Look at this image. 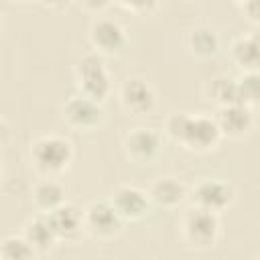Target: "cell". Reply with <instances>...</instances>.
<instances>
[{
	"label": "cell",
	"instance_id": "cell-25",
	"mask_svg": "<svg viewBox=\"0 0 260 260\" xmlns=\"http://www.w3.org/2000/svg\"><path fill=\"white\" fill-rule=\"evenodd\" d=\"M77 2H79V6H83L85 10L98 12V10H104L112 0H77Z\"/></svg>",
	"mask_w": 260,
	"mask_h": 260
},
{
	"label": "cell",
	"instance_id": "cell-18",
	"mask_svg": "<svg viewBox=\"0 0 260 260\" xmlns=\"http://www.w3.org/2000/svg\"><path fill=\"white\" fill-rule=\"evenodd\" d=\"M32 199H35V205L43 213H47V211H53L55 207H59L65 201V191H63V187L59 183L49 179V181H43V183H39L35 187Z\"/></svg>",
	"mask_w": 260,
	"mask_h": 260
},
{
	"label": "cell",
	"instance_id": "cell-9",
	"mask_svg": "<svg viewBox=\"0 0 260 260\" xmlns=\"http://www.w3.org/2000/svg\"><path fill=\"white\" fill-rule=\"evenodd\" d=\"M234 199V191L228 183L221 181H203L195 187L193 191V201L197 207H205L211 211H219L223 207H228Z\"/></svg>",
	"mask_w": 260,
	"mask_h": 260
},
{
	"label": "cell",
	"instance_id": "cell-7",
	"mask_svg": "<svg viewBox=\"0 0 260 260\" xmlns=\"http://www.w3.org/2000/svg\"><path fill=\"white\" fill-rule=\"evenodd\" d=\"M63 118L75 128H93L102 120V110L95 100L87 95L71 98L63 108Z\"/></svg>",
	"mask_w": 260,
	"mask_h": 260
},
{
	"label": "cell",
	"instance_id": "cell-10",
	"mask_svg": "<svg viewBox=\"0 0 260 260\" xmlns=\"http://www.w3.org/2000/svg\"><path fill=\"white\" fill-rule=\"evenodd\" d=\"M120 98H122L124 108L128 112H132V114H146L154 106V91L140 77H130L122 85Z\"/></svg>",
	"mask_w": 260,
	"mask_h": 260
},
{
	"label": "cell",
	"instance_id": "cell-22",
	"mask_svg": "<svg viewBox=\"0 0 260 260\" xmlns=\"http://www.w3.org/2000/svg\"><path fill=\"white\" fill-rule=\"evenodd\" d=\"M189 120L191 116L183 114V112H175L167 118V134L175 140V142H181L183 144V138H185V132L189 128Z\"/></svg>",
	"mask_w": 260,
	"mask_h": 260
},
{
	"label": "cell",
	"instance_id": "cell-17",
	"mask_svg": "<svg viewBox=\"0 0 260 260\" xmlns=\"http://www.w3.org/2000/svg\"><path fill=\"white\" fill-rule=\"evenodd\" d=\"M209 100L217 102L219 106H230V104H244L240 98L238 89V79L230 75H217L209 83Z\"/></svg>",
	"mask_w": 260,
	"mask_h": 260
},
{
	"label": "cell",
	"instance_id": "cell-5",
	"mask_svg": "<svg viewBox=\"0 0 260 260\" xmlns=\"http://www.w3.org/2000/svg\"><path fill=\"white\" fill-rule=\"evenodd\" d=\"M219 138H221V130L215 120L207 116H191L183 144L191 150L201 152V150H209L211 146H215Z\"/></svg>",
	"mask_w": 260,
	"mask_h": 260
},
{
	"label": "cell",
	"instance_id": "cell-21",
	"mask_svg": "<svg viewBox=\"0 0 260 260\" xmlns=\"http://www.w3.org/2000/svg\"><path fill=\"white\" fill-rule=\"evenodd\" d=\"M238 89L246 106L260 104V71H246L238 79Z\"/></svg>",
	"mask_w": 260,
	"mask_h": 260
},
{
	"label": "cell",
	"instance_id": "cell-2",
	"mask_svg": "<svg viewBox=\"0 0 260 260\" xmlns=\"http://www.w3.org/2000/svg\"><path fill=\"white\" fill-rule=\"evenodd\" d=\"M30 156H32L35 167L41 173L53 175V173L63 171L69 165L73 152H71V144L65 138L43 136V138L35 140V144L30 148Z\"/></svg>",
	"mask_w": 260,
	"mask_h": 260
},
{
	"label": "cell",
	"instance_id": "cell-26",
	"mask_svg": "<svg viewBox=\"0 0 260 260\" xmlns=\"http://www.w3.org/2000/svg\"><path fill=\"white\" fill-rule=\"evenodd\" d=\"M39 2L47 8H63L67 4V0H39Z\"/></svg>",
	"mask_w": 260,
	"mask_h": 260
},
{
	"label": "cell",
	"instance_id": "cell-16",
	"mask_svg": "<svg viewBox=\"0 0 260 260\" xmlns=\"http://www.w3.org/2000/svg\"><path fill=\"white\" fill-rule=\"evenodd\" d=\"M234 61L246 71H260V43L250 32L248 37H240L232 45Z\"/></svg>",
	"mask_w": 260,
	"mask_h": 260
},
{
	"label": "cell",
	"instance_id": "cell-4",
	"mask_svg": "<svg viewBox=\"0 0 260 260\" xmlns=\"http://www.w3.org/2000/svg\"><path fill=\"white\" fill-rule=\"evenodd\" d=\"M83 228L95 238H112L122 228V215L112 201H95L83 213Z\"/></svg>",
	"mask_w": 260,
	"mask_h": 260
},
{
	"label": "cell",
	"instance_id": "cell-6",
	"mask_svg": "<svg viewBox=\"0 0 260 260\" xmlns=\"http://www.w3.org/2000/svg\"><path fill=\"white\" fill-rule=\"evenodd\" d=\"M89 39H91V45L102 51V53H118L124 49L126 45V35H124V28L114 22V20H108V18H100L91 24L89 28Z\"/></svg>",
	"mask_w": 260,
	"mask_h": 260
},
{
	"label": "cell",
	"instance_id": "cell-3",
	"mask_svg": "<svg viewBox=\"0 0 260 260\" xmlns=\"http://www.w3.org/2000/svg\"><path fill=\"white\" fill-rule=\"evenodd\" d=\"M183 230H185V238L189 240V244L197 248H211L219 234V221H217L215 211L205 209V207H195L187 213Z\"/></svg>",
	"mask_w": 260,
	"mask_h": 260
},
{
	"label": "cell",
	"instance_id": "cell-13",
	"mask_svg": "<svg viewBox=\"0 0 260 260\" xmlns=\"http://www.w3.org/2000/svg\"><path fill=\"white\" fill-rule=\"evenodd\" d=\"M112 205L122 219H138L148 211V197L136 187H118L112 195Z\"/></svg>",
	"mask_w": 260,
	"mask_h": 260
},
{
	"label": "cell",
	"instance_id": "cell-8",
	"mask_svg": "<svg viewBox=\"0 0 260 260\" xmlns=\"http://www.w3.org/2000/svg\"><path fill=\"white\" fill-rule=\"evenodd\" d=\"M215 122L221 130V134L228 136H242L250 130L252 126V112L250 106L246 104H230V106H219V112L215 116Z\"/></svg>",
	"mask_w": 260,
	"mask_h": 260
},
{
	"label": "cell",
	"instance_id": "cell-14",
	"mask_svg": "<svg viewBox=\"0 0 260 260\" xmlns=\"http://www.w3.org/2000/svg\"><path fill=\"white\" fill-rule=\"evenodd\" d=\"M148 195L156 205L175 207L187 197V189H185V185L181 181H177L173 177H162V179H156L150 185Z\"/></svg>",
	"mask_w": 260,
	"mask_h": 260
},
{
	"label": "cell",
	"instance_id": "cell-19",
	"mask_svg": "<svg viewBox=\"0 0 260 260\" xmlns=\"http://www.w3.org/2000/svg\"><path fill=\"white\" fill-rule=\"evenodd\" d=\"M37 252L35 248L28 244V240L22 236H8L2 240V246H0V258L2 260H28L32 258Z\"/></svg>",
	"mask_w": 260,
	"mask_h": 260
},
{
	"label": "cell",
	"instance_id": "cell-15",
	"mask_svg": "<svg viewBox=\"0 0 260 260\" xmlns=\"http://www.w3.org/2000/svg\"><path fill=\"white\" fill-rule=\"evenodd\" d=\"M24 238L35 248V252H47L59 240L57 234L53 232V228H51V223H49V219H47L45 213L37 215L35 219H30L24 225Z\"/></svg>",
	"mask_w": 260,
	"mask_h": 260
},
{
	"label": "cell",
	"instance_id": "cell-23",
	"mask_svg": "<svg viewBox=\"0 0 260 260\" xmlns=\"http://www.w3.org/2000/svg\"><path fill=\"white\" fill-rule=\"evenodd\" d=\"M116 2L132 12H150L156 6V0H116Z\"/></svg>",
	"mask_w": 260,
	"mask_h": 260
},
{
	"label": "cell",
	"instance_id": "cell-20",
	"mask_svg": "<svg viewBox=\"0 0 260 260\" xmlns=\"http://www.w3.org/2000/svg\"><path fill=\"white\" fill-rule=\"evenodd\" d=\"M217 37L209 28H195L189 32V47L199 57H209L217 53Z\"/></svg>",
	"mask_w": 260,
	"mask_h": 260
},
{
	"label": "cell",
	"instance_id": "cell-1",
	"mask_svg": "<svg viewBox=\"0 0 260 260\" xmlns=\"http://www.w3.org/2000/svg\"><path fill=\"white\" fill-rule=\"evenodd\" d=\"M75 77H77V85H79L81 93L91 98V100H95L98 104L104 102L106 95L110 93L108 71L104 67L102 57L95 55V53H87L77 61Z\"/></svg>",
	"mask_w": 260,
	"mask_h": 260
},
{
	"label": "cell",
	"instance_id": "cell-11",
	"mask_svg": "<svg viewBox=\"0 0 260 260\" xmlns=\"http://www.w3.org/2000/svg\"><path fill=\"white\" fill-rule=\"evenodd\" d=\"M45 215H47V219H49V223H51V228L59 240H71L83 228L81 211L73 205H67V203H61L59 207H55L53 211H47Z\"/></svg>",
	"mask_w": 260,
	"mask_h": 260
},
{
	"label": "cell",
	"instance_id": "cell-12",
	"mask_svg": "<svg viewBox=\"0 0 260 260\" xmlns=\"http://www.w3.org/2000/svg\"><path fill=\"white\" fill-rule=\"evenodd\" d=\"M124 148H126V152H128L130 158L140 160V162H146V160H152L158 154V150H160V138L152 130L136 128L130 134H126Z\"/></svg>",
	"mask_w": 260,
	"mask_h": 260
},
{
	"label": "cell",
	"instance_id": "cell-24",
	"mask_svg": "<svg viewBox=\"0 0 260 260\" xmlns=\"http://www.w3.org/2000/svg\"><path fill=\"white\" fill-rule=\"evenodd\" d=\"M242 8L252 22H260V0H242Z\"/></svg>",
	"mask_w": 260,
	"mask_h": 260
}]
</instances>
